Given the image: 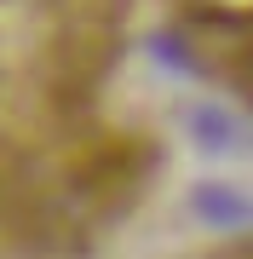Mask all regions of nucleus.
<instances>
[{
	"mask_svg": "<svg viewBox=\"0 0 253 259\" xmlns=\"http://www.w3.org/2000/svg\"><path fill=\"white\" fill-rule=\"evenodd\" d=\"M138 0H0V259H75L144 202L127 87Z\"/></svg>",
	"mask_w": 253,
	"mask_h": 259,
	"instance_id": "obj_1",
	"label": "nucleus"
},
{
	"mask_svg": "<svg viewBox=\"0 0 253 259\" xmlns=\"http://www.w3.org/2000/svg\"><path fill=\"white\" fill-rule=\"evenodd\" d=\"M167 6L196 69L253 98V0H167Z\"/></svg>",
	"mask_w": 253,
	"mask_h": 259,
	"instance_id": "obj_2",
	"label": "nucleus"
},
{
	"mask_svg": "<svg viewBox=\"0 0 253 259\" xmlns=\"http://www.w3.org/2000/svg\"><path fill=\"white\" fill-rule=\"evenodd\" d=\"M190 259H253V236H236V242H219L207 253H190Z\"/></svg>",
	"mask_w": 253,
	"mask_h": 259,
	"instance_id": "obj_3",
	"label": "nucleus"
}]
</instances>
